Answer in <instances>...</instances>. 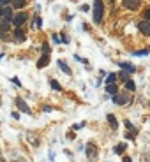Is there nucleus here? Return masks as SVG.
<instances>
[{
	"label": "nucleus",
	"instance_id": "obj_1",
	"mask_svg": "<svg viewBox=\"0 0 150 162\" xmlns=\"http://www.w3.org/2000/svg\"><path fill=\"white\" fill-rule=\"evenodd\" d=\"M104 16V4L102 0H94V23H101Z\"/></svg>",
	"mask_w": 150,
	"mask_h": 162
},
{
	"label": "nucleus",
	"instance_id": "obj_2",
	"mask_svg": "<svg viewBox=\"0 0 150 162\" xmlns=\"http://www.w3.org/2000/svg\"><path fill=\"white\" fill-rule=\"evenodd\" d=\"M129 101H131V95H129V94H125V92L113 95V102H115L117 106H124V104H127Z\"/></svg>",
	"mask_w": 150,
	"mask_h": 162
},
{
	"label": "nucleus",
	"instance_id": "obj_3",
	"mask_svg": "<svg viewBox=\"0 0 150 162\" xmlns=\"http://www.w3.org/2000/svg\"><path fill=\"white\" fill-rule=\"evenodd\" d=\"M25 21H27V14H25L23 11H19V13H16V14L13 16V21H11V23H13L16 28H21Z\"/></svg>",
	"mask_w": 150,
	"mask_h": 162
},
{
	"label": "nucleus",
	"instance_id": "obj_4",
	"mask_svg": "<svg viewBox=\"0 0 150 162\" xmlns=\"http://www.w3.org/2000/svg\"><path fill=\"white\" fill-rule=\"evenodd\" d=\"M138 28H140V32H141L143 35L150 37V21H149V20L140 21V23H138Z\"/></svg>",
	"mask_w": 150,
	"mask_h": 162
},
{
	"label": "nucleus",
	"instance_id": "obj_5",
	"mask_svg": "<svg viewBox=\"0 0 150 162\" xmlns=\"http://www.w3.org/2000/svg\"><path fill=\"white\" fill-rule=\"evenodd\" d=\"M140 4H141V0H122V5L129 11H136L140 7Z\"/></svg>",
	"mask_w": 150,
	"mask_h": 162
},
{
	"label": "nucleus",
	"instance_id": "obj_6",
	"mask_svg": "<svg viewBox=\"0 0 150 162\" xmlns=\"http://www.w3.org/2000/svg\"><path fill=\"white\" fill-rule=\"evenodd\" d=\"M95 157H97V148H95V144H87V159L88 161H94Z\"/></svg>",
	"mask_w": 150,
	"mask_h": 162
},
{
	"label": "nucleus",
	"instance_id": "obj_7",
	"mask_svg": "<svg viewBox=\"0 0 150 162\" xmlns=\"http://www.w3.org/2000/svg\"><path fill=\"white\" fill-rule=\"evenodd\" d=\"M0 16L13 21V7H11V5H5V7H2V9H0Z\"/></svg>",
	"mask_w": 150,
	"mask_h": 162
},
{
	"label": "nucleus",
	"instance_id": "obj_8",
	"mask_svg": "<svg viewBox=\"0 0 150 162\" xmlns=\"http://www.w3.org/2000/svg\"><path fill=\"white\" fill-rule=\"evenodd\" d=\"M9 28H11V20H7V18H2V16H0V32H2V34H5Z\"/></svg>",
	"mask_w": 150,
	"mask_h": 162
},
{
	"label": "nucleus",
	"instance_id": "obj_9",
	"mask_svg": "<svg viewBox=\"0 0 150 162\" xmlns=\"http://www.w3.org/2000/svg\"><path fill=\"white\" fill-rule=\"evenodd\" d=\"M16 106L19 108V111H23V113H27V115H30V108L27 106V102L23 101V99H16Z\"/></svg>",
	"mask_w": 150,
	"mask_h": 162
},
{
	"label": "nucleus",
	"instance_id": "obj_10",
	"mask_svg": "<svg viewBox=\"0 0 150 162\" xmlns=\"http://www.w3.org/2000/svg\"><path fill=\"white\" fill-rule=\"evenodd\" d=\"M120 69H122L124 72H127V74H132V72L136 71V67H132L129 62H122V63H120Z\"/></svg>",
	"mask_w": 150,
	"mask_h": 162
},
{
	"label": "nucleus",
	"instance_id": "obj_11",
	"mask_svg": "<svg viewBox=\"0 0 150 162\" xmlns=\"http://www.w3.org/2000/svg\"><path fill=\"white\" fill-rule=\"evenodd\" d=\"M48 62H50V55H46V53H44V55H42V57L37 60V67H39V69L46 67V65H48Z\"/></svg>",
	"mask_w": 150,
	"mask_h": 162
},
{
	"label": "nucleus",
	"instance_id": "obj_12",
	"mask_svg": "<svg viewBox=\"0 0 150 162\" xmlns=\"http://www.w3.org/2000/svg\"><path fill=\"white\" fill-rule=\"evenodd\" d=\"M106 94H110V95H117L118 94V88H117V85L113 83V85H106Z\"/></svg>",
	"mask_w": 150,
	"mask_h": 162
},
{
	"label": "nucleus",
	"instance_id": "obj_13",
	"mask_svg": "<svg viewBox=\"0 0 150 162\" xmlns=\"http://www.w3.org/2000/svg\"><path fill=\"white\" fill-rule=\"evenodd\" d=\"M14 39L18 40V42L25 40V32H23L21 28H16V30H14Z\"/></svg>",
	"mask_w": 150,
	"mask_h": 162
},
{
	"label": "nucleus",
	"instance_id": "obj_14",
	"mask_svg": "<svg viewBox=\"0 0 150 162\" xmlns=\"http://www.w3.org/2000/svg\"><path fill=\"white\" fill-rule=\"evenodd\" d=\"M125 148H127V144H125V143H120V144L115 146V153H117V155H122V153L125 152Z\"/></svg>",
	"mask_w": 150,
	"mask_h": 162
},
{
	"label": "nucleus",
	"instance_id": "obj_15",
	"mask_svg": "<svg viewBox=\"0 0 150 162\" xmlns=\"http://www.w3.org/2000/svg\"><path fill=\"white\" fill-rule=\"evenodd\" d=\"M50 86H51L53 90H56V92H60V90H62V86H60V83H58V81H56V80H50Z\"/></svg>",
	"mask_w": 150,
	"mask_h": 162
},
{
	"label": "nucleus",
	"instance_id": "obj_16",
	"mask_svg": "<svg viewBox=\"0 0 150 162\" xmlns=\"http://www.w3.org/2000/svg\"><path fill=\"white\" fill-rule=\"evenodd\" d=\"M25 4H27V0H13V7L14 9H21Z\"/></svg>",
	"mask_w": 150,
	"mask_h": 162
},
{
	"label": "nucleus",
	"instance_id": "obj_17",
	"mask_svg": "<svg viewBox=\"0 0 150 162\" xmlns=\"http://www.w3.org/2000/svg\"><path fill=\"white\" fill-rule=\"evenodd\" d=\"M108 122H110L111 129H117V127H118V122H117V118H115L113 115H108Z\"/></svg>",
	"mask_w": 150,
	"mask_h": 162
},
{
	"label": "nucleus",
	"instance_id": "obj_18",
	"mask_svg": "<svg viewBox=\"0 0 150 162\" xmlns=\"http://www.w3.org/2000/svg\"><path fill=\"white\" fill-rule=\"evenodd\" d=\"M56 63L60 65V69H62V71H64L65 74H73V72H71V69H69V67H67V65H65V63H64V62H62V60H58V62H56Z\"/></svg>",
	"mask_w": 150,
	"mask_h": 162
},
{
	"label": "nucleus",
	"instance_id": "obj_19",
	"mask_svg": "<svg viewBox=\"0 0 150 162\" xmlns=\"http://www.w3.org/2000/svg\"><path fill=\"white\" fill-rule=\"evenodd\" d=\"M117 78H118V76H117V74H110V76H108V78H106V85H113V83H115V81H117Z\"/></svg>",
	"mask_w": 150,
	"mask_h": 162
},
{
	"label": "nucleus",
	"instance_id": "obj_20",
	"mask_svg": "<svg viewBox=\"0 0 150 162\" xmlns=\"http://www.w3.org/2000/svg\"><path fill=\"white\" fill-rule=\"evenodd\" d=\"M125 88L129 90V92H132V90H136V85H134V81H125Z\"/></svg>",
	"mask_w": 150,
	"mask_h": 162
},
{
	"label": "nucleus",
	"instance_id": "obj_21",
	"mask_svg": "<svg viewBox=\"0 0 150 162\" xmlns=\"http://www.w3.org/2000/svg\"><path fill=\"white\" fill-rule=\"evenodd\" d=\"M41 27H42V21H41L39 16H36L34 18V28H41Z\"/></svg>",
	"mask_w": 150,
	"mask_h": 162
},
{
	"label": "nucleus",
	"instance_id": "obj_22",
	"mask_svg": "<svg viewBox=\"0 0 150 162\" xmlns=\"http://www.w3.org/2000/svg\"><path fill=\"white\" fill-rule=\"evenodd\" d=\"M118 78H120V80L124 81V83H125V81H129V74H127V72H124V71H122V72H120V74H118Z\"/></svg>",
	"mask_w": 150,
	"mask_h": 162
},
{
	"label": "nucleus",
	"instance_id": "obj_23",
	"mask_svg": "<svg viewBox=\"0 0 150 162\" xmlns=\"http://www.w3.org/2000/svg\"><path fill=\"white\" fill-rule=\"evenodd\" d=\"M42 53H46V55L50 53V44H48V42H44V44H42Z\"/></svg>",
	"mask_w": 150,
	"mask_h": 162
},
{
	"label": "nucleus",
	"instance_id": "obj_24",
	"mask_svg": "<svg viewBox=\"0 0 150 162\" xmlns=\"http://www.w3.org/2000/svg\"><path fill=\"white\" fill-rule=\"evenodd\" d=\"M149 53V49H141V51H134V55L136 57H143V55H147Z\"/></svg>",
	"mask_w": 150,
	"mask_h": 162
},
{
	"label": "nucleus",
	"instance_id": "obj_25",
	"mask_svg": "<svg viewBox=\"0 0 150 162\" xmlns=\"http://www.w3.org/2000/svg\"><path fill=\"white\" fill-rule=\"evenodd\" d=\"M124 125H125V127H127L129 130H134V125H132V123H131L129 120H125V122H124Z\"/></svg>",
	"mask_w": 150,
	"mask_h": 162
},
{
	"label": "nucleus",
	"instance_id": "obj_26",
	"mask_svg": "<svg viewBox=\"0 0 150 162\" xmlns=\"http://www.w3.org/2000/svg\"><path fill=\"white\" fill-rule=\"evenodd\" d=\"M11 2H13V0H0V9H2V7H5V5H9Z\"/></svg>",
	"mask_w": 150,
	"mask_h": 162
},
{
	"label": "nucleus",
	"instance_id": "obj_27",
	"mask_svg": "<svg viewBox=\"0 0 150 162\" xmlns=\"http://www.w3.org/2000/svg\"><path fill=\"white\" fill-rule=\"evenodd\" d=\"M60 37H62V42H65V44H67V42H69V39H67V37H65V34H62V35H60Z\"/></svg>",
	"mask_w": 150,
	"mask_h": 162
},
{
	"label": "nucleus",
	"instance_id": "obj_28",
	"mask_svg": "<svg viewBox=\"0 0 150 162\" xmlns=\"http://www.w3.org/2000/svg\"><path fill=\"white\" fill-rule=\"evenodd\" d=\"M81 11H83V13H88V11H90V7H88V5H81Z\"/></svg>",
	"mask_w": 150,
	"mask_h": 162
},
{
	"label": "nucleus",
	"instance_id": "obj_29",
	"mask_svg": "<svg viewBox=\"0 0 150 162\" xmlns=\"http://www.w3.org/2000/svg\"><path fill=\"white\" fill-rule=\"evenodd\" d=\"M83 125H85V123H76V125H74V127H73V129H74V130H78V129H81Z\"/></svg>",
	"mask_w": 150,
	"mask_h": 162
},
{
	"label": "nucleus",
	"instance_id": "obj_30",
	"mask_svg": "<svg viewBox=\"0 0 150 162\" xmlns=\"http://www.w3.org/2000/svg\"><path fill=\"white\" fill-rule=\"evenodd\" d=\"M149 18H150V7L145 11V20H149Z\"/></svg>",
	"mask_w": 150,
	"mask_h": 162
},
{
	"label": "nucleus",
	"instance_id": "obj_31",
	"mask_svg": "<svg viewBox=\"0 0 150 162\" xmlns=\"http://www.w3.org/2000/svg\"><path fill=\"white\" fill-rule=\"evenodd\" d=\"M13 83H14V85H18V86H19V85H21V83H19V80H18V78H13Z\"/></svg>",
	"mask_w": 150,
	"mask_h": 162
},
{
	"label": "nucleus",
	"instance_id": "obj_32",
	"mask_svg": "<svg viewBox=\"0 0 150 162\" xmlns=\"http://www.w3.org/2000/svg\"><path fill=\"white\" fill-rule=\"evenodd\" d=\"M124 162H131V159L129 157H124Z\"/></svg>",
	"mask_w": 150,
	"mask_h": 162
}]
</instances>
